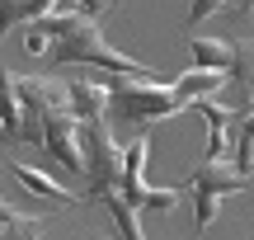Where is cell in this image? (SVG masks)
Segmentation results:
<instances>
[{
	"mask_svg": "<svg viewBox=\"0 0 254 240\" xmlns=\"http://www.w3.org/2000/svg\"><path fill=\"white\" fill-rule=\"evenodd\" d=\"M104 80H109V113L118 122L151 127L155 118H174L189 109L170 80H141V75H104Z\"/></svg>",
	"mask_w": 254,
	"mask_h": 240,
	"instance_id": "cell-1",
	"label": "cell"
},
{
	"mask_svg": "<svg viewBox=\"0 0 254 240\" xmlns=\"http://www.w3.org/2000/svg\"><path fill=\"white\" fill-rule=\"evenodd\" d=\"M52 66H99L104 75H141V80H165L155 66H141L136 57H127L118 52V47H109L104 43V33H99V24H80L71 38H62V43H52Z\"/></svg>",
	"mask_w": 254,
	"mask_h": 240,
	"instance_id": "cell-2",
	"label": "cell"
},
{
	"mask_svg": "<svg viewBox=\"0 0 254 240\" xmlns=\"http://www.w3.org/2000/svg\"><path fill=\"white\" fill-rule=\"evenodd\" d=\"M80 151H85V175H90V193H113L123 184V165H127V146H118L109 118H90L80 122Z\"/></svg>",
	"mask_w": 254,
	"mask_h": 240,
	"instance_id": "cell-3",
	"label": "cell"
},
{
	"mask_svg": "<svg viewBox=\"0 0 254 240\" xmlns=\"http://www.w3.org/2000/svg\"><path fill=\"white\" fill-rule=\"evenodd\" d=\"M146 156H151V132H141V137L127 146V165H123L118 193L136 207V212H170L184 193H179V188H151V184H146Z\"/></svg>",
	"mask_w": 254,
	"mask_h": 240,
	"instance_id": "cell-4",
	"label": "cell"
},
{
	"mask_svg": "<svg viewBox=\"0 0 254 240\" xmlns=\"http://www.w3.org/2000/svg\"><path fill=\"white\" fill-rule=\"evenodd\" d=\"M43 151L52 160H62V170H71V175H85V151H80V118H75L71 109H52L43 118Z\"/></svg>",
	"mask_w": 254,
	"mask_h": 240,
	"instance_id": "cell-5",
	"label": "cell"
},
{
	"mask_svg": "<svg viewBox=\"0 0 254 240\" xmlns=\"http://www.w3.org/2000/svg\"><path fill=\"white\" fill-rule=\"evenodd\" d=\"M66 109L80 122L109 118V80L104 75H75V80H66Z\"/></svg>",
	"mask_w": 254,
	"mask_h": 240,
	"instance_id": "cell-6",
	"label": "cell"
},
{
	"mask_svg": "<svg viewBox=\"0 0 254 240\" xmlns=\"http://www.w3.org/2000/svg\"><path fill=\"white\" fill-rule=\"evenodd\" d=\"M245 184H250V179L240 175L231 160H207V156H202L198 165H193V175H189L184 188H189V193H221V198H226V193H236V188H245Z\"/></svg>",
	"mask_w": 254,
	"mask_h": 240,
	"instance_id": "cell-7",
	"label": "cell"
},
{
	"mask_svg": "<svg viewBox=\"0 0 254 240\" xmlns=\"http://www.w3.org/2000/svg\"><path fill=\"white\" fill-rule=\"evenodd\" d=\"M9 170H14V179H19V184H24L33 198H43V203H52V207H71V203H80L71 188H62L52 175H47V170L28 165V160H9Z\"/></svg>",
	"mask_w": 254,
	"mask_h": 240,
	"instance_id": "cell-8",
	"label": "cell"
},
{
	"mask_svg": "<svg viewBox=\"0 0 254 240\" xmlns=\"http://www.w3.org/2000/svg\"><path fill=\"white\" fill-rule=\"evenodd\" d=\"M19 132H24V104L14 90V71H0V141L14 146Z\"/></svg>",
	"mask_w": 254,
	"mask_h": 240,
	"instance_id": "cell-9",
	"label": "cell"
},
{
	"mask_svg": "<svg viewBox=\"0 0 254 240\" xmlns=\"http://www.w3.org/2000/svg\"><path fill=\"white\" fill-rule=\"evenodd\" d=\"M174 94H179L184 104H198V99H217L221 90H226V75L221 71H198V66H193V71H184V75H174Z\"/></svg>",
	"mask_w": 254,
	"mask_h": 240,
	"instance_id": "cell-10",
	"label": "cell"
},
{
	"mask_svg": "<svg viewBox=\"0 0 254 240\" xmlns=\"http://www.w3.org/2000/svg\"><path fill=\"white\" fill-rule=\"evenodd\" d=\"M226 85H236V90L245 94V104L254 99V38H236V43H231Z\"/></svg>",
	"mask_w": 254,
	"mask_h": 240,
	"instance_id": "cell-11",
	"label": "cell"
},
{
	"mask_svg": "<svg viewBox=\"0 0 254 240\" xmlns=\"http://www.w3.org/2000/svg\"><path fill=\"white\" fill-rule=\"evenodd\" d=\"M189 52H193V66L198 71H221L226 75V66H231V43L226 38H193Z\"/></svg>",
	"mask_w": 254,
	"mask_h": 240,
	"instance_id": "cell-12",
	"label": "cell"
},
{
	"mask_svg": "<svg viewBox=\"0 0 254 240\" xmlns=\"http://www.w3.org/2000/svg\"><path fill=\"white\" fill-rule=\"evenodd\" d=\"M52 5H57V0H0V38H5L14 24H24V19H33V24H38Z\"/></svg>",
	"mask_w": 254,
	"mask_h": 240,
	"instance_id": "cell-13",
	"label": "cell"
},
{
	"mask_svg": "<svg viewBox=\"0 0 254 240\" xmlns=\"http://www.w3.org/2000/svg\"><path fill=\"white\" fill-rule=\"evenodd\" d=\"M99 203L113 212V222H118L123 240H146V236H141V212H136V207L127 203V198L118 193V188H113V193H99Z\"/></svg>",
	"mask_w": 254,
	"mask_h": 240,
	"instance_id": "cell-14",
	"label": "cell"
},
{
	"mask_svg": "<svg viewBox=\"0 0 254 240\" xmlns=\"http://www.w3.org/2000/svg\"><path fill=\"white\" fill-rule=\"evenodd\" d=\"M47 231V217H14L0 226V240H38Z\"/></svg>",
	"mask_w": 254,
	"mask_h": 240,
	"instance_id": "cell-15",
	"label": "cell"
},
{
	"mask_svg": "<svg viewBox=\"0 0 254 240\" xmlns=\"http://www.w3.org/2000/svg\"><path fill=\"white\" fill-rule=\"evenodd\" d=\"M217 217H221V193H193V222H198V231H207Z\"/></svg>",
	"mask_w": 254,
	"mask_h": 240,
	"instance_id": "cell-16",
	"label": "cell"
},
{
	"mask_svg": "<svg viewBox=\"0 0 254 240\" xmlns=\"http://www.w3.org/2000/svg\"><path fill=\"white\" fill-rule=\"evenodd\" d=\"M221 9H226V0H189V28H198L202 19L221 14Z\"/></svg>",
	"mask_w": 254,
	"mask_h": 240,
	"instance_id": "cell-17",
	"label": "cell"
},
{
	"mask_svg": "<svg viewBox=\"0 0 254 240\" xmlns=\"http://www.w3.org/2000/svg\"><path fill=\"white\" fill-rule=\"evenodd\" d=\"M24 52H33V57H47L52 47H47V38L38 33V28H28V43H24Z\"/></svg>",
	"mask_w": 254,
	"mask_h": 240,
	"instance_id": "cell-18",
	"label": "cell"
},
{
	"mask_svg": "<svg viewBox=\"0 0 254 240\" xmlns=\"http://www.w3.org/2000/svg\"><path fill=\"white\" fill-rule=\"evenodd\" d=\"M66 5H71V9H85V14H104L113 0H66Z\"/></svg>",
	"mask_w": 254,
	"mask_h": 240,
	"instance_id": "cell-19",
	"label": "cell"
},
{
	"mask_svg": "<svg viewBox=\"0 0 254 240\" xmlns=\"http://www.w3.org/2000/svg\"><path fill=\"white\" fill-rule=\"evenodd\" d=\"M14 217H24V212H14V207H9L5 198H0V226H5V222H14Z\"/></svg>",
	"mask_w": 254,
	"mask_h": 240,
	"instance_id": "cell-20",
	"label": "cell"
},
{
	"mask_svg": "<svg viewBox=\"0 0 254 240\" xmlns=\"http://www.w3.org/2000/svg\"><path fill=\"white\" fill-rule=\"evenodd\" d=\"M240 14H254V0H245V9H240Z\"/></svg>",
	"mask_w": 254,
	"mask_h": 240,
	"instance_id": "cell-21",
	"label": "cell"
},
{
	"mask_svg": "<svg viewBox=\"0 0 254 240\" xmlns=\"http://www.w3.org/2000/svg\"><path fill=\"white\" fill-rule=\"evenodd\" d=\"M245 113H250V118H254V99H250V104H245Z\"/></svg>",
	"mask_w": 254,
	"mask_h": 240,
	"instance_id": "cell-22",
	"label": "cell"
},
{
	"mask_svg": "<svg viewBox=\"0 0 254 240\" xmlns=\"http://www.w3.org/2000/svg\"><path fill=\"white\" fill-rule=\"evenodd\" d=\"M250 175H254V165H250Z\"/></svg>",
	"mask_w": 254,
	"mask_h": 240,
	"instance_id": "cell-23",
	"label": "cell"
}]
</instances>
